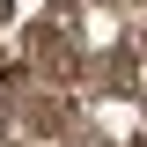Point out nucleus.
<instances>
[{"instance_id":"f257e3e1","label":"nucleus","mask_w":147,"mask_h":147,"mask_svg":"<svg viewBox=\"0 0 147 147\" xmlns=\"http://www.w3.org/2000/svg\"><path fill=\"white\" fill-rule=\"evenodd\" d=\"M96 81H103V96H140L132 88V52H103L96 59Z\"/></svg>"}]
</instances>
